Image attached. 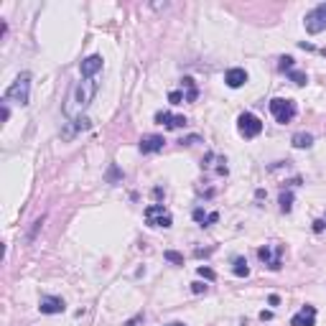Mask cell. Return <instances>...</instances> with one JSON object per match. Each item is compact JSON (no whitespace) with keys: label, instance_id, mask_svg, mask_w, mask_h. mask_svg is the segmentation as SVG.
<instances>
[{"label":"cell","instance_id":"6da1fadb","mask_svg":"<svg viewBox=\"0 0 326 326\" xmlns=\"http://www.w3.org/2000/svg\"><path fill=\"white\" fill-rule=\"evenodd\" d=\"M97 92H100L97 79H82V82H77L72 87V92H69V100H67L64 112L69 117H82V112L92 105V100L97 97Z\"/></svg>","mask_w":326,"mask_h":326},{"label":"cell","instance_id":"7a4b0ae2","mask_svg":"<svg viewBox=\"0 0 326 326\" xmlns=\"http://www.w3.org/2000/svg\"><path fill=\"white\" fill-rule=\"evenodd\" d=\"M31 97V74L23 72L13 79V84L6 89V102H18V105H28Z\"/></svg>","mask_w":326,"mask_h":326},{"label":"cell","instance_id":"3957f363","mask_svg":"<svg viewBox=\"0 0 326 326\" xmlns=\"http://www.w3.org/2000/svg\"><path fill=\"white\" fill-rule=\"evenodd\" d=\"M270 112H273V117L278 120V122H290L293 117H296V112H298V107H296V102L293 100H288V97H275V100H270Z\"/></svg>","mask_w":326,"mask_h":326},{"label":"cell","instance_id":"277c9868","mask_svg":"<svg viewBox=\"0 0 326 326\" xmlns=\"http://www.w3.org/2000/svg\"><path fill=\"white\" fill-rule=\"evenodd\" d=\"M237 130H240V135H242V138H257V135L263 133V122H260V117H257V115H252V112H242V115L237 117Z\"/></svg>","mask_w":326,"mask_h":326},{"label":"cell","instance_id":"5b68a950","mask_svg":"<svg viewBox=\"0 0 326 326\" xmlns=\"http://www.w3.org/2000/svg\"><path fill=\"white\" fill-rule=\"evenodd\" d=\"M145 222H148V227H163V230L174 224L171 214L166 212V207H163V204H150L145 209Z\"/></svg>","mask_w":326,"mask_h":326},{"label":"cell","instance_id":"8992f818","mask_svg":"<svg viewBox=\"0 0 326 326\" xmlns=\"http://www.w3.org/2000/svg\"><path fill=\"white\" fill-rule=\"evenodd\" d=\"M303 23H306V31H308V34H321V31H326V3H321V6H316L313 11H308Z\"/></svg>","mask_w":326,"mask_h":326},{"label":"cell","instance_id":"52a82bcc","mask_svg":"<svg viewBox=\"0 0 326 326\" xmlns=\"http://www.w3.org/2000/svg\"><path fill=\"white\" fill-rule=\"evenodd\" d=\"M257 257H260L270 270H280L283 245H263V247H257Z\"/></svg>","mask_w":326,"mask_h":326},{"label":"cell","instance_id":"ba28073f","mask_svg":"<svg viewBox=\"0 0 326 326\" xmlns=\"http://www.w3.org/2000/svg\"><path fill=\"white\" fill-rule=\"evenodd\" d=\"M316 323V306H303L293 318H290V326H313Z\"/></svg>","mask_w":326,"mask_h":326},{"label":"cell","instance_id":"9c48e42d","mask_svg":"<svg viewBox=\"0 0 326 326\" xmlns=\"http://www.w3.org/2000/svg\"><path fill=\"white\" fill-rule=\"evenodd\" d=\"M102 69V56H87L82 64H79V72H82V79H94V74Z\"/></svg>","mask_w":326,"mask_h":326},{"label":"cell","instance_id":"30bf717a","mask_svg":"<svg viewBox=\"0 0 326 326\" xmlns=\"http://www.w3.org/2000/svg\"><path fill=\"white\" fill-rule=\"evenodd\" d=\"M39 308H41V313H49V316H54V313H64V301L61 298H56V296H44L41 298V303H39Z\"/></svg>","mask_w":326,"mask_h":326},{"label":"cell","instance_id":"8fae6325","mask_svg":"<svg viewBox=\"0 0 326 326\" xmlns=\"http://www.w3.org/2000/svg\"><path fill=\"white\" fill-rule=\"evenodd\" d=\"M163 145H166L163 135H143L140 138V153H158V150H163Z\"/></svg>","mask_w":326,"mask_h":326},{"label":"cell","instance_id":"7c38bea8","mask_svg":"<svg viewBox=\"0 0 326 326\" xmlns=\"http://www.w3.org/2000/svg\"><path fill=\"white\" fill-rule=\"evenodd\" d=\"M155 122L166 125L169 130H176V127L186 125V117L184 115H171V112H155Z\"/></svg>","mask_w":326,"mask_h":326},{"label":"cell","instance_id":"4fadbf2b","mask_svg":"<svg viewBox=\"0 0 326 326\" xmlns=\"http://www.w3.org/2000/svg\"><path fill=\"white\" fill-rule=\"evenodd\" d=\"M224 82H227V87L240 89V87L247 82V72H245V69H240V67H235V69H230V72L224 74Z\"/></svg>","mask_w":326,"mask_h":326},{"label":"cell","instance_id":"5bb4252c","mask_svg":"<svg viewBox=\"0 0 326 326\" xmlns=\"http://www.w3.org/2000/svg\"><path fill=\"white\" fill-rule=\"evenodd\" d=\"M184 89H186V94H184V102H197V97H199V87H197V82L191 79V77H184Z\"/></svg>","mask_w":326,"mask_h":326},{"label":"cell","instance_id":"9a60e30c","mask_svg":"<svg viewBox=\"0 0 326 326\" xmlns=\"http://www.w3.org/2000/svg\"><path fill=\"white\" fill-rule=\"evenodd\" d=\"M194 219L202 222L204 227H209V224H214V222L219 219V214H217V212H209V214H207L204 209H194Z\"/></svg>","mask_w":326,"mask_h":326},{"label":"cell","instance_id":"2e32d148","mask_svg":"<svg viewBox=\"0 0 326 326\" xmlns=\"http://www.w3.org/2000/svg\"><path fill=\"white\" fill-rule=\"evenodd\" d=\"M290 143H293V148H311L313 138H311L308 133H296V135L290 138Z\"/></svg>","mask_w":326,"mask_h":326},{"label":"cell","instance_id":"e0dca14e","mask_svg":"<svg viewBox=\"0 0 326 326\" xmlns=\"http://www.w3.org/2000/svg\"><path fill=\"white\" fill-rule=\"evenodd\" d=\"M232 273L237 278H247L250 275V268H247V260L245 257H235V265H232Z\"/></svg>","mask_w":326,"mask_h":326},{"label":"cell","instance_id":"ac0fdd59","mask_svg":"<svg viewBox=\"0 0 326 326\" xmlns=\"http://www.w3.org/2000/svg\"><path fill=\"white\" fill-rule=\"evenodd\" d=\"M290 209H293V194L283 191L280 194V212H290Z\"/></svg>","mask_w":326,"mask_h":326},{"label":"cell","instance_id":"d6986e66","mask_svg":"<svg viewBox=\"0 0 326 326\" xmlns=\"http://www.w3.org/2000/svg\"><path fill=\"white\" fill-rule=\"evenodd\" d=\"M288 77H290V82H293V84H298V87H303V84L308 82V77H306L303 72H298V69H293V72H288Z\"/></svg>","mask_w":326,"mask_h":326},{"label":"cell","instance_id":"ffe728a7","mask_svg":"<svg viewBox=\"0 0 326 326\" xmlns=\"http://www.w3.org/2000/svg\"><path fill=\"white\" fill-rule=\"evenodd\" d=\"M163 257H166L169 263H174V265H184V255H179L176 250H166V252H163Z\"/></svg>","mask_w":326,"mask_h":326},{"label":"cell","instance_id":"44dd1931","mask_svg":"<svg viewBox=\"0 0 326 326\" xmlns=\"http://www.w3.org/2000/svg\"><path fill=\"white\" fill-rule=\"evenodd\" d=\"M278 69H280V72H285V74H288V72H293V69H296V67H293V56H283V59H280V64H278Z\"/></svg>","mask_w":326,"mask_h":326},{"label":"cell","instance_id":"7402d4cb","mask_svg":"<svg viewBox=\"0 0 326 326\" xmlns=\"http://www.w3.org/2000/svg\"><path fill=\"white\" fill-rule=\"evenodd\" d=\"M197 273H199L202 278H207V280H214V278H217V273H214L212 268H204V265H199V270H197Z\"/></svg>","mask_w":326,"mask_h":326},{"label":"cell","instance_id":"603a6c76","mask_svg":"<svg viewBox=\"0 0 326 326\" xmlns=\"http://www.w3.org/2000/svg\"><path fill=\"white\" fill-rule=\"evenodd\" d=\"M169 102L171 105H181L184 102V92H169Z\"/></svg>","mask_w":326,"mask_h":326},{"label":"cell","instance_id":"cb8c5ba5","mask_svg":"<svg viewBox=\"0 0 326 326\" xmlns=\"http://www.w3.org/2000/svg\"><path fill=\"white\" fill-rule=\"evenodd\" d=\"M117 179H122V174H120V171H117V166H112V169H110V171H107V181H110V184H115V181H117Z\"/></svg>","mask_w":326,"mask_h":326},{"label":"cell","instance_id":"d4e9b609","mask_svg":"<svg viewBox=\"0 0 326 326\" xmlns=\"http://www.w3.org/2000/svg\"><path fill=\"white\" fill-rule=\"evenodd\" d=\"M323 230H326V222L323 219H316L313 222V232H323Z\"/></svg>","mask_w":326,"mask_h":326},{"label":"cell","instance_id":"484cf974","mask_svg":"<svg viewBox=\"0 0 326 326\" xmlns=\"http://www.w3.org/2000/svg\"><path fill=\"white\" fill-rule=\"evenodd\" d=\"M191 290L194 293H207V285L204 283H191Z\"/></svg>","mask_w":326,"mask_h":326},{"label":"cell","instance_id":"4316f807","mask_svg":"<svg viewBox=\"0 0 326 326\" xmlns=\"http://www.w3.org/2000/svg\"><path fill=\"white\" fill-rule=\"evenodd\" d=\"M8 115H11V110H8V102H3V120H8Z\"/></svg>","mask_w":326,"mask_h":326},{"label":"cell","instance_id":"83f0119b","mask_svg":"<svg viewBox=\"0 0 326 326\" xmlns=\"http://www.w3.org/2000/svg\"><path fill=\"white\" fill-rule=\"evenodd\" d=\"M268 301H270V306H278V303H280V298H278V296H275V293H273V296H270V298H268Z\"/></svg>","mask_w":326,"mask_h":326},{"label":"cell","instance_id":"f1b7e54d","mask_svg":"<svg viewBox=\"0 0 326 326\" xmlns=\"http://www.w3.org/2000/svg\"><path fill=\"white\" fill-rule=\"evenodd\" d=\"M169 326H186V323H179V321H176V323H169Z\"/></svg>","mask_w":326,"mask_h":326},{"label":"cell","instance_id":"f546056e","mask_svg":"<svg viewBox=\"0 0 326 326\" xmlns=\"http://www.w3.org/2000/svg\"><path fill=\"white\" fill-rule=\"evenodd\" d=\"M323 222H326V217H323Z\"/></svg>","mask_w":326,"mask_h":326}]
</instances>
